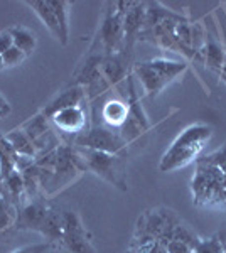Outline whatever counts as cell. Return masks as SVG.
I'll list each match as a JSON object with an SVG mask.
<instances>
[{
  "instance_id": "cell-8",
  "label": "cell",
  "mask_w": 226,
  "mask_h": 253,
  "mask_svg": "<svg viewBox=\"0 0 226 253\" xmlns=\"http://www.w3.org/2000/svg\"><path fill=\"white\" fill-rule=\"evenodd\" d=\"M129 52L120 51L115 54L103 56L101 61V76L106 81L108 86L118 84L127 76V68H129Z\"/></svg>"
},
{
  "instance_id": "cell-28",
  "label": "cell",
  "mask_w": 226,
  "mask_h": 253,
  "mask_svg": "<svg viewBox=\"0 0 226 253\" xmlns=\"http://www.w3.org/2000/svg\"><path fill=\"white\" fill-rule=\"evenodd\" d=\"M12 46H14V41H12L10 32L9 31L0 32V56H2L5 51H9Z\"/></svg>"
},
{
  "instance_id": "cell-23",
  "label": "cell",
  "mask_w": 226,
  "mask_h": 253,
  "mask_svg": "<svg viewBox=\"0 0 226 253\" xmlns=\"http://www.w3.org/2000/svg\"><path fill=\"white\" fill-rule=\"evenodd\" d=\"M172 240H176V242H181L184 245H187L191 250H194L196 247H198V243L201 240L198 236L194 235V231L191 230V228L184 226V224H181L178 221V224L174 226V231H172Z\"/></svg>"
},
{
  "instance_id": "cell-31",
  "label": "cell",
  "mask_w": 226,
  "mask_h": 253,
  "mask_svg": "<svg viewBox=\"0 0 226 253\" xmlns=\"http://www.w3.org/2000/svg\"><path fill=\"white\" fill-rule=\"evenodd\" d=\"M221 73H223V78H226V58H225V64H223V69H221Z\"/></svg>"
},
{
  "instance_id": "cell-11",
  "label": "cell",
  "mask_w": 226,
  "mask_h": 253,
  "mask_svg": "<svg viewBox=\"0 0 226 253\" xmlns=\"http://www.w3.org/2000/svg\"><path fill=\"white\" fill-rule=\"evenodd\" d=\"M26 5H29L36 12V15H38L41 19V22L47 27V31L51 32L61 44H63V36H61L59 22H57V19L54 15V10H52L51 5H49V0H32V2L29 0V2H26Z\"/></svg>"
},
{
  "instance_id": "cell-4",
  "label": "cell",
  "mask_w": 226,
  "mask_h": 253,
  "mask_svg": "<svg viewBox=\"0 0 226 253\" xmlns=\"http://www.w3.org/2000/svg\"><path fill=\"white\" fill-rule=\"evenodd\" d=\"M112 10H106L101 19L94 46L100 47L101 54L110 56L123 49V15L117 10L115 2L110 3Z\"/></svg>"
},
{
  "instance_id": "cell-20",
  "label": "cell",
  "mask_w": 226,
  "mask_h": 253,
  "mask_svg": "<svg viewBox=\"0 0 226 253\" xmlns=\"http://www.w3.org/2000/svg\"><path fill=\"white\" fill-rule=\"evenodd\" d=\"M204 59H206V64L211 69H216V71H221L225 64V51L220 44L216 42L215 39H206L204 42Z\"/></svg>"
},
{
  "instance_id": "cell-29",
  "label": "cell",
  "mask_w": 226,
  "mask_h": 253,
  "mask_svg": "<svg viewBox=\"0 0 226 253\" xmlns=\"http://www.w3.org/2000/svg\"><path fill=\"white\" fill-rule=\"evenodd\" d=\"M9 113H10V105H9V101H7L2 95H0V118H3L5 115H9Z\"/></svg>"
},
{
  "instance_id": "cell-6",
  "label": "cell",
  "mask_w": 226,
  "mask_h": 253,
  "mask_svg": "<svg viewBox=\"0 0 226 253\" xmlns=\"http://www.w3.org/2000/svg\"><path fill=\"white\" fill-rule=\"evenodd\" d=\"M51 122L56 125V128L59 130L63 135L73 137V140L85 133L86 126V117L81 107H71L66 110L57 112L54 117H51Z\"/></svg>"
},
{
  "instance_id": "cell-3",
  "label": "cell",
  "mask_w": 226,
  "mask_h": 253,
  "mask_svg": "<svg viewBox=\"0 0 226 253\" xmlns=\"http://www.w3.org/2000/svg\"><path fill=\"white\" fill-rule=\"evenodd\" d=\"M73 142L83 149L100 150V152L115 154V156H122L123 150L127 149V142L122 138L118 130L108 128L105 125L91 126L88 132L78 135Z\"/></svg>"
},
{
  "instance_id": "cell-14",
  "label": "cell",
  "mask_w": 226,
  "mask_h": 253,
  "mask_svg": "<svg viewBox=\"0 0 226 253\" xmlns=\"http://www.w3.org/2000/svg\"><path fill=\"white\" fill-rule=\"evenodd\" d=\"M49 242H59L63 240L64 235V228H63V211L56 210V208H49V213L44 219L41 231Z\"/></svg>"
},
{
  "instance_id": "cell-15",
  "label": "cell",
  "mask_w": 226,
  "mask_h": 253,
  "mask_svg": "<svg viewBox=\"0 0 226 253\" xmlns=\"http://www.w3.org/2000/svg\"><path fill=\"white\" fill-rule=\"evenodd\" d=\"M5 138L10 142V145L14 147V150L17 152V156L32 157V159L38 157V150H36L34 142L31 140V137H29L22 128L12 130L10 133H7Z\"/></svg>"
},
{
  "instance_id": "cell-19",
  "label": "cell",
  "mask_w": 226,
  "mask_h": 253,
  "mask_svg": "<svg viewBox=\"0 0 226 253\" xmlns=\"http://www.w3.org/2000/svg\"><path fill=\"white\" fill-rule=\"evenodd\" d=\"M49 5L54 10V15L57 22H59L61 36H63V46H64L69 38V2H64V0H49Z\"/></svg>"
},
{
  "instance_id": "cell-21",
  "label": "cell",
  "mask_w": 226,
  "mask_h": 253,
  "mask_svg": "<svg viewBox=\"0 0 226 253\" xmlns=\"http://www.w3.org/2000/svg\"><path fill=\"white\" fill-rule=\"evenodd\" d=\"M17 221V214H15L14 203L9 196L0 193V233L9 230Z\"/></svg>"
},
{
  "instance_id": "cell-33",
  "label": "cell",
  "mask_w": 226,
  "mask_h": 253,
  "mask_svg": "<svg viewBox=\"0 0 226 253\" xmlns=\"http://www.w3.org/2000/svg\"><path fill=\"white\" fill-rule=\"evenodd\" d=\"M223 253H226V248H225V250H223Z\"/></svg>"
},
{
  "instance_id": "cell-13",
  "label": "cell",
  "mask_w": 226,
  "mask_h": 253,
  "mask_svg": "<svg viewBox=\"0 0 226 253\" xmlns=\"http://www.w3.org/2000/svg\"><path fill=\"white\" fill-rule=\"evenodd\" d=\"M101 117H103L105 126L108 128H120L125 124L127 117H129V103L122 100H110L103 105L101 110Z\"/></svg>"
},
{
  "instance_id": "cell-1",
  "label": "cell",
  "mask_w": 226,
  "mask_h": 253,
  "mask_svg": "<svg viewBox=\"0 0 226 253\" xmlns=\"http://www.w3.org/2000/svg\"><path fill=\"white\" fill-rule=\"evenodd\" d=\"M211 126L208 125H191L184 130L181 135L176 138L171 149L164 154L162 161L159 164V169L162 172H171V170L186 167L198 154L203 150L204 144L211 137Z\"/></svg>"
},
{
  "instance_id": "cell-32",
  "label": "cell",
  "mask_w": 226,
  "mask_h": 253,
  "mask_svg": "<svg viewBox=\"0 0 226 253\" xmlns=\"http://www.w3.org/2000/svg\"><path fill=\"white\" fill-rule=\"evenodd\" d=\"M3 68H5V66H3V59H2V56H0V71H2Z\"/></svg>"
},
{
  "instance_id": "cell-22",
  "label": "cell",
  "mask_w": 226,
  "mask_h": 253,
  "mask_svg": "<svg viewBox=\"0 0 226 253\" xmlns=\"http://www.w3.org/2000/svg\"><path fill=\"white\" fill-rule=\"evenodd\" d=\"M3 184L7 187V196L12 201H17L20 196L26 194V184H24V177L19 170L12 172L9 177L3 179Z\"/></svg>"
},
{
  "instance_id": "cell-12",
  "label": "cell",
  "mask_w": 226,
  "mask_h": 253,
  "mask_svg": "<svg viewBox=\"0 0 226 253\" xmlns=\"http://www.w3.org/2000/svg\"><path fill=\"white\" fill-rule=\"evenodd\" d=\"M20 128L31 137V140L34 142L36 150H41L43 145L47 144V138L51 137V130L47 126V118L43 113H38L36 117H32L31 120H27Z\"/></svg>"
},
{
  "instance_id": "cell-25",
  "label": "cell",
  "mask_w": 226,
  "mask_h": 253,
  "mask_svg": "<svg viewBox=\"0 0 226 253\" xmlns=\"http://www.w3.org/2000/svg\"><path fill=\"white\" fill-rule=\"evenodd\" d=\"M192 253H223V245L216 236H213L208 240H201Z\"/></svg>"
},
{
  "instance_id": "cell-2",
  "label": "cell",
  "mask_w": 226,
  "mask_h": 253,
  "mask_svg": "<svg viewBox=\"0 0 226 253\" xmlns=\"http://www.w3.org/2000/svg\"><path fill=\"white\" fill-rule=\"evenodd\" d=\"M78 152L83 157L86 169H90L98 177L105 179L120 191H127V167L122 156L83 149V147H78Z\"/></svg>"
},
{
  "instance_id": "cell-18",
  "label": "cell",
  "mask_w": 226,
  "mask_h": 253,
  "mask_svg": "<svg viewBox=\"0 0 226 253\" xmlns=\"http://www.w3.org/2000/svg\"><path fill=\"white\" fill-rule=\"evenodd\" d=\"M9 32L12 36V41H14V46L19 47L22 52H26L27 56L36 49L38 38H36V34L31 29H27V27H24V26H15V27H10Z\"/></svg>"
},
{
  "instance_id": "cell-7",
  "label": "cell",
  "mask_w": 226,
  "mask_h": 253,
  "mask_svg": "<svg viewBox=\"0 0 226 253\" xmlns=\"http://www.w3.org/2000/svg\"><path fill=\"white\" fill-rule=\"evenodd\" d=\"M47 213H49V206L46 203L39 201V199H34V201L29 203V205H26L20 210L17 221H15V226H17L19 230L41 231V226H43Z\"/></svg>"
},
{
  "instance_id": "cell-9",
  "label": "cell",
  "mask_w": 226,
  "mask_h": 253,
  "mask_svg": "<svg viewBox=\"0 0 226 253\" xmlns=\"http://www.w3.org/2000/svg\"><path fill=\"white\" fill-rule=\"evenodd\" d=\"M85 96H86L85 88L80 86V84H75V86L61 91L54 100L49 101V105H46V108H44L41 113H43L46 118H51V117H54L57 112H61V110H66L71 107H80V103L83 101Z\"/></svg>"
},
{
  "instance_id": "cell-30",
  "label": "cell",
  "mask_w": 226,
  "mask_h": 253,
  "mask_svg": "<svg viewBox=\"0 0 226 253\" xmlns=\"http://www.w3.org/2000/svg\"><path fill=\"white\" fill-rule=\"evenodd\" d=\"M149 253H167V248H166V245L160 243L159 240H157V242L154 243V247L150 248Z\"/></svg>"
},
{
  "instance_id": "cell-16",
  "label": "cell",
  "mask_w": 226,
  "mask_h": 253,
  "mask_svg": "<svg viewBox=\"0 0 226 253\" xmlns=\"http://www.w3.org/2000/svg\"><path fill=\"white\" fill-rule=\"evenodd\" d=\"M149 64L157 71V75L166 81L167 84L171 81H174L181 73L186 69V64L179 63V61H171V59H164V58H157V59H150Z\"/></svg>"
},
{
  "instance_id": "cell-26",
  "label": "cell",
  "mask_w": 226,
  "mask_h": 253,
  "mask_svg": "<svg viewBox=\"0 0 226 253\" xmlns=\"http://www.w3.org/2000/svg\"><path fill=\"white\" fill-rule=\"evenodd\" d=\"M166 248H167V253H192V250L187 245L176 242V240H171V242L166 245Z\"/></svg>"
},
{
  "instance_id": "cell-27",
  "label": "cell",
  "mask_w": 226,
  "mask_h": 253,
  "mask_svg": "<svg viewBox=\"0 0 226 253\" xmlns=\"http://www.w3.org/2000/svg\"><path fill=\"white\" fill-rule=\"evenodd\" d=\"M49 248L47 243H39V245H29V247L17 248V250L10 252V253H44Z\"/></svg>"
},
{
  "instance_id": "cell-10",
  "label": "cell",
  "mask_w": 226,
  "mask_h": 253,
  "mask_svg": "<svg viewBox=\"0 0 226 253\" xmlns=\"http://www.w3.org/2000/svg\"><path fill=\"white\" fill-rule=\"evenodd\" d=\"M135 75L138 76V81L142 83L143 89L149 96H155L167 86V83L157 75L154 68L149 64V61L140 64H135Z\"/></svg>"
},
{
  "instance_id": "cell-24",
  "label": "cell",
  "mask_w": 226,
  "mask_h": 253,
  "mask_svg": "<svg viewBox=\"0 0 226 253\" xmlns=\"http://www.w3.org/2000/svg\"><path fill=\"white\" fill-rule=\"evenodd\" d=\"M27 58L26 52H22L19 47L12 46L9 51H5L2 54V59H3V66L5 68H14V66H19V64L24 63V59Z\"/></svg>"
},
{
  "instance_id": "cell-17",
  "label": "cell",
  "mask_w": 226,
  "mask_h": 253,
  "mask_svg": "<svg viewBox=\"0 0 226 253\" xmlns=\"http://www.w3.org/2000/svg\"><path fill=\"white\" fill-rule=\"evenodd\" d=\"M15 159H17V152L14 150V147L10 145L5 135H0V179L2 181L17 170Z\"/></svg>"
},
{
  "instance_id": "cell-35",
  "label": "cell",
  "mask_w": 226,
  "mask_h": 253,
  "mask_svg": "<svg viewBox=\"0 0 226 253\" xmlns=\"http://www.w3.org/2000/svg\"><path fill=\"white\" fill-rule=\"evenodd\" d=\"M0 189H2V186H0Z\"/></svg>"
},
{
  "instance_id": "cell-34",
  "label": "cell",
  "mask_w": 226,
  "mask_h": 253,
  "mask_svg": "<svg viewBox=\"0 0 226 253\" xmlns=\"http://www.w3.org/2000/svg\"><path fill=\"white\" fill-rule=\"evenodd\" d=\"M223 81H225V83H226V78H223Z\"/></svg>"
},
{
  "instance_id": "cell-5",
  "label": "cell",
  "mask_w": 226,
  "mask_h": 253,
  "mask_svg": "<svg viewBox=\"0 0 226 253\" xmlns=\"http://www.w3.org/2000/svg\"><path fill=\"white\" fill-rule=\"evenodd\" d=\"M63 228L64 235L61 245L66 253H94V248L86 235L83 223L75 211H63Z\"/></svg>"
}]
</instances>
